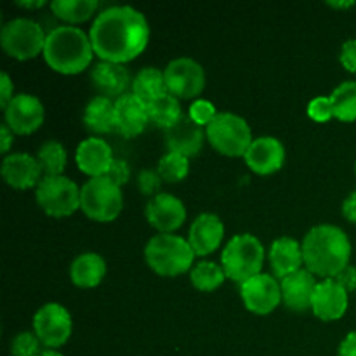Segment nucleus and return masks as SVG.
Masks as SVG:
<instances>
[{
	"mask_svg": "<svg viewBox=\"0 0 356 356\" xmlns=\"http://www.w3.org/2000/svg\"><path fill=\"white\" fill-rule=\"evenodd\" d=\"M343 216L348 221L356 225V190L351 195H348L346 200L343 202Z\"/></svg>",
	"mask_w": 356,
	"mask_h": 356,
	"instance_id": "obj_42",
	"label": "nucleus"
},
{
	"mask_svg": "<svg viewBox=\"0 0 356 356\" xmlns=\"http://www.w3.org/2000/svg\"><path fill=\"white\" fill-rule=\"evenodd\" d=\"M348 292L334 278H327L316 285L312 309L316 318L323 322H336L348 312Z\"/></svg>",
	"mask_w": 356,
	"mask_h": 356,
	"instance_id": "obj_16",
	"label": "nucleus"
},
{
	"mask_svg": "<svg viewBox=\"0 0 356 356\" xmlns=\"http://www.w3.org/2000/svg\"><path fill=\"white\" fill-rule=\"evenodd\" d=\"M146 264L160 277H179L193 268L190 242L174 233H159L145 247Z\"/></svg>",
	"mask_w": 356,
	"mask_h": 356,
	"instance_id": "obj_4",
	"label": "nucleus"
},
{
	"mask_svg": "<svg viewBox=\"0 0 356 356\" xmlns=\"http://www.w3.org/2000/svg\"><path fill=\"white\" fill-rule=\"evenodd\" d=\"M156 170L165 183H179L190 172V159L169 152L160 159Z\"/></svg>",
	"mask_w": 356,
	"mask_h": 356,
	"instance_id": "obj_33",
	"label": "nucleus"
},
{
	"mask_svg": "<svg viewBox=\"0 0 356 356\" xmlns=\"http://www.w3.org/2000/svg\"><path fill=\"white\" fill-rule=\"evenodd\" d=\"M6 124L17 136L33 134L44 124L45 110L42 101L33 94H16L7 108Z\"/></svg>",
	"mask_w": 356,
	"mask_h": 356,
	"instance_id": "obj_13",
	"label": "nucleus"
},
{
	"mask_svg": "<svg viewBox=\"0 0 356 356\" xmlns=\"http://www.w3.org/2000/svg\"><path fill=\"white\" fill-rule=\"evenodd\" d=\"M301 245L306 270L325 280L334 278L350 264L351 242L337 226H315L306 233Z\"/></svg>",
	"mask_w": 356,
	"mask_h": 356,
	"instance_id": "obj_2",
	"label": "nucleus"
},
{
	"mask_svg": "<svg viewBox=\"0 0 356 356\" xmlns=\"http://www.w3.org/2000/svg\"><path fill=\"white\" fill-rule=\"evenodd\" d=\"M148 106L132 92L115 99V131L125 138H136L148 125Z\"/></svg>",
	"mask_w": 356,
	"mask_h": 356,
	"instance_id": "obj_17",
	"label": "nucleus"
},
{
	"mask_svg": "<svg viewBox=\"0 0 356 356\" xmlns=\"http://www.w3.org/2000/svg\"><path fill=\"white\" fill-rule=\"evenodd\" d=\"M124 207L120 186L103 177H92L80 188V211L97 222H111Z\"/></svg>",
	"mask_w": 356,
	"mask_h": 356,
	"instance_id": "obj_6",
	"label": "nucleus"
},
{
	"mask_svg": "<svg viewBox=\"0 0 356 356\" xmlns=\"http://www.w3.org/2000/svg\"><path fill=\"white\" fill-rule=\"evenodd\" d=\"M355 172H356V163H355Z\"/></svg>",
	"mask_w": 356,
	"mask_h": 356,
	"instance_id": "obj_48",
	"label": "nucleus"
},
{
	"mask_svg": "<svg viewBox=\"0 0 356 356\" xmlns=\"http://www.w3.org/2000/svg\"><path fill=\"white\" fill-rule=\"evenodd\" d=\"M205 134L212 148L225 156H245L254 141L245 118L228 111L218 113Z\"/></svg>",
	"mask_w": 356,
	"mask_h": 356,
	"instance_id": "obj_7",
	"label": "nucleus"
},
{
	"mask_svg": "<svg viewBox=\"0 0 356 356\" xmlns=\"http://www.w3.org/2000/svg\"><path fill=\"white\" fill-rule=\"evenodd\" d=\"M132 94L143 101L145 104L153 103L159 97L165 96V76L159 68H143L132 80Z\"/></svg>",
	"mask_w": 356,
	"mask_h": 356,
	"instance_id": "obj_27",
	"label": "nucleus"
},
{
	"mask_svg": "<svg viewBox=\"0 0 356 356\" xmlns=\"http://www.w3.org/2000/svg\"><path fill=\"white\" fill-rule=\"evenodd\" d=\"M145 214L149 226L160 233L176 232L186 221V207L179 198L170 193H159L149 198Z\"/></svg>",
	"mask_w": 356,
	"mask_h": 356,
	"instance_id": "obj_14",
	"label": "nucleus"
},
{
	"mask_svg": "<svg viewBox=\"0 0 356 356\" xmlns=\"http://www.w3.org/2000/svg\"><path fill=\"white\" fill-rule=\"evenodd\" d=\"M13 97H14L13 80H10V76L7 75L6 72H2V75H0V106L6 110L7 104L13 101Z\"/></svg>",
	"mask_w": 356,
	"mask_h": 356,
	"instance_id": "obj_41",
	"label": "nucleus"
},
{
	"mask_svg": "<svg viewBox=\"0 0 356 356\" xmlns=\"http://www.w3.org/2000/svg\"><path fill=\"white\" fill-rule=\"evenodd\" d=\"M106 275V263L99 254L86 252L75 257L70 266V278L80 289H92L103 282Z\"/></svg>",
	"mask_w": 356,
	"mask_h": 356,
	"instance_id": "obj_25",
	"label": "nucleus"
},
{
	"mask_svg": "<svg viewBox=\"0 0 356 356\" xmlns=\"http://www.w3.org/2000/svg\"><path fill=\"white\" fill-rule=\"evenodd\" d=\"M329 97L334 108V118L341 122L356 120V82H343Z\"/></svg>",
	"mask_w": 356,
	"mask_h": 356,
	"instance_id": "obj_31",
	"label": "nucleus"
},
{
	"mask_svg": "<svg viewBox=\"0 0 356 356\" xmlns=\"http://www.w3.org/2000/svg\"><path fill=\"white\" fill-rule=\"evenodd\" d=\"M330 7H337V9H341V7H353L355 2H329Z\"/></svg>",
	"mask_w": 356,
	"mask_h": 356,
	"instance_id": "obj_46",
	"label": "nucleus"
},
{
	"mask_svg": "<svg viewBox=\"0 0 356 356\" xmlns=\"http://www.w3.org/2000/svg\"><path fill=\"white\" fill-rule=\"evenodd\" d=\"M44 0H37V2H16V6L24 7V9H37V7H44Z\"/></svg>",
	"mask_w": 356,
	"mask_h": 356,
	"instance_id": "obj_45",
	"label": "nucleus"
},
{
	"mask_svg": "<svg viewBox=\"0 0 356 356\" xmlns=\"http://www.w3.org/2000/svg\"><path fill=\"white\" fill-rule=\"evenodd\" d=\"M308 117L313 122H318V124H323V122H329L330 118H334V108L332 103H330V97L318 96L309 101Z\"/></svg>",
	"mask_w": 356,
	"mask_h": 356,
	"instance_id": "obj_36",
	"label": "nucleus"
},
{
	"mask_svg": "<svg viewBox=\"0 0 356 356\" xmlns=\"http://www.w3.org/2000/svg\"><path fill=\"white\" fill-rule=\"evenodd\" d=\"M94 54L101 61L125 63L138 58L149 42V24L143 13L129 6L101 10L90 28Z\"/></svg>",
	"mask_w": 356,
	"mask_h": 356,
	"instance_id": "obj_1",
	"label": "nucleus"
},
{
	"mask_svg": "<svg viewBox=\"0 0 356 356\" xmlns=\"http://www.w3.org/2000/svg\"><path fill=\"white\" fill-rule=\"evenodd\" d=\"M341 65L348 70V72L356 73V38H350L341 47Z\"/></svg>",
	"mask_w": 356,
	"mask_h": 356,
	"instance_id": "obj_39",
	"label": "nucleus"
},
{
	"mask_svg": "<svg viewBox=\"0 0 356 356\" xmlns=\"http://www.w3.org/2000/svg\"><path fill=\"white\" fill-rule=\"evenodd\" d=\"M99 3L97 0H54L51 2V10L58 19L65 21L70 26L79 24L92 17Z\"/></svg>",
	"mask_w": 356,
	"mask_h": 356,
	"instance_id": "obj_28",
	"label": "nucleus"
},
{
	"mask_svg": "<svg viewBox=\"0 0 356 356\" xmlns=\"http://www.w3.org/2000/svg\"><path fill=\"white\" fill-rule=\"evenodd\" d=\"M243 159L252 172L259 176H270L284 167L285 148L273 136H263L254 139Z\"/></svg>",
	"mask_w": 356,
	"mask_h": 356,
	"instance_id": "obj_15",
	"label": "nucleus"
},
{
	"mask_svg": "<svg viewBox=\"0 0 356 356\" xmlns=\"http://www.w3.org/2000/svg\"><path fill=\"white\" fill-rule=\"evenodd\" d=\"M83 124L94 134H108L115 131V101L96 96L83 110Z\"/></svg>",
	"mask_w": 356,
	"mask_h": 356,
	"instance_id": "obj_26",
	"label": "nucleus"
},
{
	"mask_svg": "<svg viewBox=\"0 0 356 356\" xmlns=\"http://www.w3.org/2000/svg\"><path fill=\"white\" fill-rule=\"evenodd\" d=\"M42 169L37 162V156L28 153H10L6 155L2 162V177L14 190H28L38 186Z\"/></svg>",
	"mask_w": 356,
	"mask_h": 356,
	"instance_id": "obj_20",
	"label": "nucleus"
},
{
	"mask_svg": "<svg viewBox=\"0 0 356 356\" xmlns=\"http://www.w3.org/2000/svg\"><path fill=\"white\" fill-rule=\"evenodd\" d=\"M38 356H63V355L58 353V351H56V350H44Z\"/></svg>",
	"mask_w": 356,
	"mask_h": 356,
	"instance_id": "obj_47",
	"label": "nucleus"
},
{
	"mask_svg": "<svg viewBox=\"0 0 356 356\" xmlns=\"http://www.w3.org/2000/svg\"><path fill=\"white\" fill-rule=\"evenodd\" d=\"M316 285L318 282L315 280V275L308 270H299L298 273L289 275L280 282L282 301L292 312H306L312 308Z\"/></svg>",
	"mask_w": 356,
	"mask_h": 356,
	"instance_id": "obj_23",
	"label": "nucleus"
},
{
	"mask_svg": "<svg viewBox=\"0 0 356 356\" xmlns=\"http://www.w3.org/2000/svg\"><path fill=\"white\" fill-rule=\"evenodd\" d=\"M106 177L110 181H113L117 186L122 188L127 183L129 177H131V167H129V163L124 162V160L115 159L113 163L110 165V169H108Z\"/></svg>",
	"mask_w": 356,
	"mask_h": 356,
	"instance_id": "obj_38",
	"label": "nucleus"
},
{
	"mask_svg": "<svg viewBox=\"0 0 356 356\" xmlns=\"http://www.w3.org/2000/svg\"><path fill=\"white\" fill-rule=\"evenodd\" d=\"M75 160L79 169L83 174L92 177L106 176L108 169L113 163V152L111 146L101 138H89L83 139L79 145L75 153Z\"/></svg>",
	"mask_w": 356,
	"mask_h": 356,
	"instance_id": "obj_21",
	"label": "nucleus"
},
{
	"mask_svg": "<svg viewBox=\"0 0 356 356\" xmlns=\"http://www.w3.org/2000/svg\"><path fill=\"white\" fill-rule=\"evenodd\" d=\"M270 264L275 278L284 280L289 275L298 273L302 270L305 257H302V245L291 236H282L271 243Z\"/></svg>",
	"mask_w": 356,
	"mask_h": 356,
	"instance_id": "obj_24",
	"label": "nucleus"
},
{
	"mask_svg": "<svg viewBox=\"0 0 356 356\" xmlns=\"http://www.w3.org/2000/svg\"><path fill=\"white\" fill-rule=\"evenodd\" d=\"M40 344L35 332H19L10 343V353L13 356H38L42 353Z\"/></svg>",
	"mask_w": 356,
	"mask_h": 356,
	"instance_id": "obj_34",
	"label": "nucleus"
},
{
	"mask_svg": "<svg viewBox=\"0 0 356 356\" xmlns=\"http://www.w3.org/2000/svg\"><path fill=\"white\" fill-rule=\"evenodd\" d=\"M163 179L160 177L159 170L145 169L139 172L138 176V188L143 195L146 197H156L160 193V188H162Z\"/></svg>",
	"mask_w": 356,
	"mask_h": 356,
	"instance_id": "obj_37",
	"label": "nucleus"
},
{
	"mask_svg": "<svg viewBox=\"0 0 356 356\" xmlns=\"http://www.w3.org/2000/svg\"><path fill=\"white\" fill-rule=\"evenodd\" d=\"M222 238H225V225H222L219 216L205 212V214H200L191 222L188 242H190L195 256H209V254H212L214 250L219 249Z\"/></svg>",
	"mask_w": 356,
	"mask_h": 356,
	"instance_id": "obj_19",
	"label": "nucleus"
},
{
	"mask_svg": "<svg viewBox=\"0 0 356 356\" xmlns=\"http://www.w3.org/2000/svg\"><path fill=\"white\" fill-rule=\"evenodd\" d=\"M339 356H356V330L343 339L339 346Z\"/></svg>",
	"mask_w": 356,
	"mask_h": 356,
	"instance_id": "obj_43",
	"label": "nucleus"
},
{
	"mask_svg": "<svg viewBox=\"0 0 356 356\" xmlns=\"http://www.w3.org/2000/svg\"><path fill=\"white\" fill-rule=\"evenodd\" d=\"M204 129L195 124L190 115H183L172 127L167 129L165 136H163L169 152L179 153L186 159L197 156L200 153L202 146H204Z\"/></svg>",
	"mask_w": 356,
	"mask_h": 356,
	"instance_id": "obj_18",
	"label": "nucleus"
},
{
	"mask_svg": "<svg viewBox=\"0 0 356 356\" xmlns=\"http://www.w3.org/2000/svg\"><path fill=\"white\" fill-rule=\"evenodd\" d=\"M73 322L68 309L59 302H47L33 316V332L49 350L61 348L72 336Z\"/></svg>",
	"mask_w": 356,
	"mask_h": 356,
	"instance_id": "obj_10",
	"label": "nucleus"
},
{
	"mask_svg": "<svg viewBox=\"0 0 356 356\" xmlns=\"http://www.w3.org/2000/svg\"><path fill=\"white\" fill-rule=\"evenodd\" d=\"M94 56L92 42L83 30L61 24L47 33L44 59L61 75H76L90 65Z\"/></svg>",
	"mask_w": 356,
	"mask_h": 356,
	"instance_id": "obj_3",
	"label": "nucleus"
},
{
	"mask_svg": "<svg viewBox=\"0 0 356 356\" xmlns=\"http://www.w3.org/2000/svg\"><path fill=\"white\" fill-rule=\"evenodd\" d=\"M35 198L42 211L51 218H68L80 209V188L66 176H44Z\"/></svg>",
	"mask_w": 356,
	"mask_h": 356,
	"instance_id": "obj_9",
	"label": "nucleus"
},
{
	"mask_svg": "<svg viewBox=\"0 0 356 356\" xmlns=\"http://www.w3.org/2000/svg\"><path fill=\"white\" fill-rule=\"evenodd\" d=\"M90 80L92 87L97 90V94L103 97H122L127 94L129 86H132L129 70L124 65L110 61H101L90 72Z\"/></svg>",
	"mask_w": 356,
	"mask_h": 356,
	"instance_id": "obj_22",
	"label": "nucleus"
},
{
	"mask_svg": "<svg viewBox=\"0 0 356 356\" xmlns=\"http://www.w3.org/2000/svg\"><path fill=\"white\" fill-rule=\"evenodd\" d=\"M226 280V273L222 266L211 263V261H200L195 264L190 271V282L195 289L200 292H214Z\"/></svg>",
	"mask_w": 356,
	"mask_h": 356,
	"instance_id": "obj_30",
	"label": "nucleus"
},
{
	"mask_svg": "<svg viewBox=\"0 0 356 356\" xmlns=\"http://www.w3.org/2000/svg\"><path fill=\"white\" fill-rule=\"evenodd\" d=\"M37 162L45 176H63V170L66 169V162H68L65 146L56 139L44 143L38 148Z\"/></svg>",
	"mask_w": 356,
	"mask_h": 356,
	"instance_id": "obj_32",
	"label": "nucleus"
},
{
	"mask_svg": "<svg viewBox=\"0 0 356 356\" xmlns=\"http://www.w3.org/2000/svg\"><path fill=\"white\" fill-rule=\"evenodd\" d=\"M334 280H336L337 284H339L341 287L348 292V294L356 291V268L348 264L343 271H339V273L334 277Z\"/></svg>",
	"mask_w": 356,
	"mask_h": 356,
	"instance_id": "obj_40",
	"label": "nucleus"
},
{
	"mask_svg": "<svg viewBox=\"0 0 356 356\" xmlns=\"http://www.w3.org/2000/svg\"><path fill=\"white\" fill-rule=\"evenodd\" d=\"M0 141H2V153H9L10 149V145H13L14 141V132L10 131L9 125L3 124L2 129H0Z\"/></svg>",
	"mask_w": 356,
	"mask_h": 356,
	"instance_id": "obj_44",
	"label": "nucleus"
},
{
	"mask_svg": "<svg viewBox=\"0 0 356 356\" xmlns=\"http://www.w3.org/2000/svg\"><path fill=\"white\" fill-rule=\"evenodd\" d=\"M190 118L198 124L200 127H209V125L214 122V118L218 117V111H216V106L207 99H195V103H191L190 106Z\"/></svg>",
	"mask_w": 356,
	"mask_h": 356,
	"instance_id": "obj_35",
	"label": "nucleus"
},
{
	"mask_svg": "<svg viewBox=\"0 0 356 356\" xmlns=\"http://www.w3.org/2000/svg\"><path fill=\"white\" fill-rule=\"evenodd\" d=\"M221 264L226 278L242 285L261 273L264 264L263 243L250 233L233 236L222 250Z\"/></svg>",
	"mask_w": 356,
	"mask_h": 356,
	"instance_id": "obj_5",
	"label": "nucleus"
},
{
	"mask_svg": "<svg viewBox=\"0 0 356 356\" xmlns=\"http://www.w3.org/2000/svg\"><path fill=\"white\" fill-rule=\"evenodd\" d=\"M167 92L176 99H193L205 87V72L200 63L191 58H177L163 70Z\"/></svg>",
	"mask_w": 356,
	"mask_h": 356,
	"instance_id": "obj_11",
	"label": "nucleus"
},
{
	"mask_svg": "<svg viewBox=\"0 0 356 356\" xmlns=\"http://www.w3.org/2000/svg\"><path fill=\"white\" fill-rule=\"evenodd\" d=\"M240 296L249 312L270 315L282 302V287L273 275L259 273L240 285Z\"/></svg>",
	"mask_w": 356,
	"mask_h": 356,
	"instance_id": "obj_12",
	"label": "nucleus"
},
{
	"mask_svg": "<svg viewBox=\"0 0 356 356\" xmlns=\"http://www.w3.org/2000/svg\"><path fill=\"white\" fill-rule=\"evenodd\" d=\"M47 35L40 24L28 17H16L3 24L0 44L6 54L17 61H28L44 52Z\"/></svg>",
	"mask_w": 356,
	"mask_h": 356,
	"instance_id": "obj_8",
	"label": "nucleus"
},
{
	"mask_svg": "<svg viewBox=\"0 0 356 356\" xmlns=\"http://www.w3.org/2000/svg\"><path fill=\"white\" fill-rule=\"evenodd\" d=\"M146 106H148L149 122L155 124L156 127L163 129V131L172 127V125L183 117V113H181L179 99H176V97L170 96V94H165V96L159 97V99L146 104Z\"/></svg>",
	"mask_w": 356,
	"mask_h": 356,
	"instance_id": "obj_29",
	"label": "nucleus"
}]
</instances>
